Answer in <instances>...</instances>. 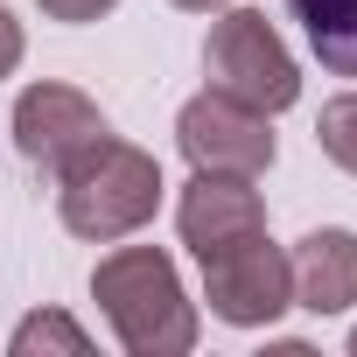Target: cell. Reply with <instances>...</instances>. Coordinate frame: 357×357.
Instances as JSON below:
<instances>
[{
  "mask_svg": "<svg viewBox=\"0 0 357 357\" xmlns=\"http://www.w3.org/2000/svg\"><path fill=\"white\" fill-rule=\"evenodd\" d=\"M91 294L119 336V350L133 357H183L197 350V301L183 294V273L161 245H119L98 259Z\"/></svg>",
  "mask_w": 357,
  "mask_h": 357,
  "instance_id": "cell-1",
  "label": "cell"
},
{
  "mask_svg": "<svg viewBox=\"0 0 357 357\" xmlns=\"http://www.w3.org/2000/svg\"><path fill=\"white\" fill-rule=\"evenodd\" d=\"M161 204V161L133 140H91L77 161L56 168V211L77 238L91 245H112L126 231H140Z\"/></svg>",
  "mask_w": 357,
  "mask_h": 357,
  "instance_id": "cell-2",
  "label": "cell"
},
{
  "mask_svg": "<svg viewBox=\"0 0 357 357\" xmlns=\"http://www.w3.org/2000/svg\"><path fill=\"white\" fill-rule=\"evenodd\" d=\"M204 70H211V91L252 105V112H287L301 98V70L287 56V43L273 36V22L259 8H231L211 22V43H204Z\"/></svg>",
  "mask_w": 357,
  "mask_h": 357,
  "instance_id": "cell-3",
  "label": "cell"
},
{
  "mask_svg": "<svg viewBox=\"0 0 357 357\" xmlns=\"http://www.w3.org/2000/svg\"><path fill=\"white\" fill-rule=\"evenodd\" d=\"M204 301L231 329H266V322H280L294 308V266L266 231H252L231 252L204 259Z\"/></svg>",
  "mask_w": 357,
  "mask_h": 357,
  "instance_id": "cell-4",
  "label": "cell"
},
{
  "mask_svg": "<svg viewBox=\"0 0 357 357\" xmlns=\"http://www.w3.org/2000/svg\"><path fill=\"white\" fill-rule=\"evenodd\" d=\"M175 147L190 154L197 175H266L273 168V126L266 112L225 98V91H204L183 105L175 119Z\"/></svg>",
  "mask_w": 357,
  "mask_h": 357,
  "instance_id": "cell-5",
  "label": "cell"
},
{
  "mask_svg": "<svg viewBox=\"0 0 357 357\" xmlns=\"http://www.w3.org/2000/svg\"><path fill=\"white\" fill-rule=\"evenodd\" d=\"M91 140H105V112L77 91V84H56V77H43V84H29L22 98H15V147L36 161V168H63V161H77Z\"/></svg>",
  "mask_w": 357,
  "mask_h": 357,
  "instance_id": "cell-6",
  "label": "cell"
},
{
  "mask_svg": "<svg viewBox=\"0 0 357 357\" xmlns=\"http://www.w3.org/2000/svg\"><path fill=\"white\" fill-rule=\"evenodd\" d=\"M175 231L197 259H218L238 238L266 231V204L252 190V175H190L183 204H175Z\"/></svg>",
  "mask_w": 357,
  "mask_h": 357,
  "instance_id": "cell-7",
  "label": "cell"
},
{
  "mask_svg": "<svg viewBox=\"0 0 357 357\" xmlns=\"http://www.w3.org/2000/svg\"><path fill=\"white\" fill-rule=\"evenodd\" d=\"M294 308L308 315H343L357 301V231L343 225H322L294 245Z\"/></svg>",
  "mask_w": 357,
  "mask_h": 357,
  "instance_id": "cell-8",
  "label": "cell"
},
{
  "mask_svg": "<svg viewBox=\"0 0 357 357\" xmlns=\"http://www.w3.org/2000/svg\"><path fill=\"white\" fill-rule=\"evenodd\" d=\"M280 8L301 22V36L322 56V70L357 77V0H280Z\"/></svg>",
  "mask_w": 357,
  "mask_h": 357,
  "instance_id": "cell-9",
  "label": "cell"
},
{
  "mask_svg": "<svg viewBox=\"0 0 357 357\" xmlns=\"http://www.w3.org/2000/svg\"><path fill=\"white\" fill-rule=\"evenodd\" d=\"M15 357H91V336L63 315V308H36L15 329Z\"/></svg>",
  "mask_w": 357,
  "mask_h": 357,
  "instance_id": "cell-10",
  "label": "cell"
},
{
  "mask_svg": "<svg viewBox=\"0 0 357 357\" xmlns=\"http://www.w3.org/2000/svg\"><path fill=\"white\" fill-rule=\"evenodd\" d=\"M315 147H322L336 168L357 175V91H343V98L322 105V119H315Z\"/></svg>",
  "mask_w": 357,
  "mask_h": 357,
  "instance_id": "cell-11",
  "label": "cell"
},
{
  "mask_svg": "<svg viewBox=\"0 0 357 357\" xmlns=\"http://www.w3.org/2000/svg\"><path fill=\"white\" fill-rule=\"evenodd\" d=\"M36 8H43L50 22H98V15L119 8V0H36Z\"/></svg>",
  "mask_w": 357,
  "mask_h": 357,
  "instance_id": "cell-12",
  "label": "cell"
},
{
  "mask_svg": "<svg viewBox=\"0 0 357 357\" xmlns=\"http://www.w3.org/2000/svg\"><path fill=\"white\" fill-rule=\"evenodd\" d=\"M15 63H22V22L0 8V77H15Z\"/></svg>",
  "mask_w": 357,
  "mask_h": 357,
  "instance_id": "cell-13",
  "label": "cell"
},
{
  "mask_svg": "<svg viewBox=\"0 0 357 357\" xmlns=\"http://www.w3.org/2000/svg\"><path fill=\"white\" fill-rule=\"evenodd\" d=\"M175 8H190V15H218L225 0H175Z\"/></svg>",
  "mask_w": 357,
  "mask_h": 357,
  "instance_id": "cell-14",
  "label": "cell"
},
{
  "mask_svg": "<svg viewBox=\"0 0 357 357\" xmlns=\"http://www.w3.org/2000/svg\"><path fill=\"white\" fill-rule=\"evenodd\" d=\"M350 350H357V329H350Z\"/></svg>",
  "mask_w": 357,
  "mask_h": 357,
  "instance_id": "cell-15",
  "label": "cell"
}]
</instances>
